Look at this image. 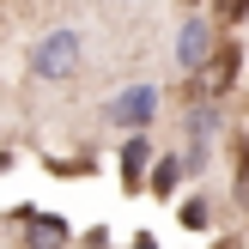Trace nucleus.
Returning a JSON list of instances; mask_svg holds the SVG:
<instances>
[{
	"instance_id": "obj_1",
	"label": "nucleus",
	"mask_w": 249,
	"mask_h": 249,
	"mask_svg": "<svg viewBox=\"0 0 249 249\" xmlns=\"http://www.w3.org/2000/svg\"><path fill=\"white\" fill-rule=\"evenodd\" d=\"M79 61H85V43H79L73 24L43 31V36H36V49H31V73H36L43 85H67L73 73H79Z\"/></svg>"
},
{
	"instance_id": "obj_2",
	"label": "nucleus",
	"mask_w": 249,
	"mask_h": 249,
	"mask_svg": "<svg viewBox=\"0 0 249 249\" xmlns=\"http://www.w3.org/2000/svg\"><path fill=\"white\" fill-rule=\"evenodd\" d=\"M237 67H243L237 43H225V36H219V49L195 67V91H201V97H225L231 85H237Z\"/></svg>"
},
{
	"instance_id": "obj_3",
	"label": "nucleus",
	"mask_w": 249,
	"mask_h": 249,
	"mask_svg": "<svg viewBox=\"0 0 249 249\" xmlns=\"http://www.w3.org/2000/svg\"><path fill=\"white\" fill-rule=\"evenodd\" d=\"M219 49V24L207 18V12H195V18H182V31H177V67L182 73H195L207 55Z\"/></svg>"
},
{
	"instance_id": "obj_4",
	"label": "nucleus",
	"mask_w": 249,
	"mask_h": 249,
	"mask_svg": "<svg viewBox=\"0 0 249 249\" xmlns=\"http://www.w3.org/2000/svg\"><path fill=\"white\" fill-rule=\"evenodd\" d=\"M152 116H158V91L152 85H134V91H122L116 104H109V122H116V128H152Z\"/></svg>"
},
{
	"instance_id": "obj_5",
	"label": "nucleus",
	"mask_w": 249,
	"mask_h": 249,
	"mask_svg": "<svg viewBox=\"0 0 249 249\" xmlns=\"http://www.w3.org/2000/svg\"><path fill=\"white\" fill-rule=\"evenodd\" d=\"M182 128H189L195 146H213L219 128H225V109H219V97H195L189 109H182Z\"/></svg>"
},
{
	"instance_id": "obj_6",
	"label": "nucleus",
	"mask_w": 249,
	"mask_h": 249,
	"mask_svg": "<svg viewBox=\"0 0 249 249\" xmlns=\"http://www.w3.org/2000/svg\"><path fill=\"white\" fill-rule=\"evenodd\" d=\"M146 170H152V146H146V128L128 134V146H122V189H146Z\"/></svg>"
},
{
	"instance_id": "obj_7",
	"label": "nucleus",
	"mask_w": 249,
	"mask_h": 249,
	"mask_svg": "<svg viewBox=\"0 0 249 249\" xmlns=\"http://www.w3.org/2000/svg\"><path fill=\"white\" fill-rule=\"evenodd\" d=\"M67 237L73 231H67L61 213H31V225H24V243L31 249H67Z\"/></svg>"
},
{
	"instance_id": "obj_8",
	"label": "nucleus",
	"mask_w": 249,
	"mask_h": 249,
	"mask_svg": "<svg viewBox=\"0 0 249 249\" xmlns=\"http://www.w3.org/2000/svg\"><path fill=\"white\" fill-rule=\"evenodd\" d=\"M177 182H182V158H158V164L146 170V189H152V195H164V201L177 195Z\"/></svg>"
},
{
	"instance_id": "obj_9",
	"label": "nucleus",
	"mask_w": 249,
	"mask_h": 249,
	"mask_svg": "<svg viewBox=\"0 0 249 249\" xmlns=\"http://www.w3.org/2000/svg\"><path fill=\"white\" fill-rule=\"evenodd\" d=\"M177 213H182V225H189V231H207V219H213V207H207L201 195H189V201H182Z\"/></svg>"
},
{
	"instance_id": "obj_10",
	"label": "nucleus",
	"mask_w": 249,
	"mask_h": 249,
	"mask_svg": "<svg viewBox=\"0 0 249 249\" xmlns=\"http://www.w3.org/2000/svg\"><path fill=\"white\" fill-rule=\"evenodd\" d=\"M243 12H249V0H213V18L219 24H243Z\"/></svg>"
},
{
	"instance_id": "obj_11",
	"label": "nucleus",
	"mask_w": 249,
	"mask_h": 249,
	"mask_svg": "<svg viewBox=\"0 0 249 249\" xmlns=\"http://www.w3.org/2000/svg\"><path fill=\"white\" fill-rule=\"evenodd\" d=\"M237 207H243V213H249V146H243V152H237Z\"/></svg>"
},
{
	"instance_id": "obj_12",
	"label": "nucleus",
	"mask_w": 249,
	"mask_h": 249,
	"mask_svg": "<svg viewBox=\"0 0 249 249\" xmlns=\"http://www.w3.org/2000/svg\"><path fill=\"white\" fill-rule=\"evenodd\" d=\"M134 249H158V243H152V237H134Z\"/></svg>"
}]
</instances>
